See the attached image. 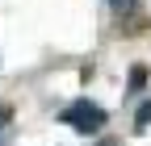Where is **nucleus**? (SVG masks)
Returning a JSON list of instances; mask_svg holds the SVG:
<instances>
[{"label": "nucleus", "instance_id": "f257e3e1", "mask_svg": "<svg viewBox=\"0 0 151 146\" xmlns=\"http://www.w3.org/2000/svg\"><path fill=\"white\" fill-rule=\"evenodd\" d=\"M63 125H71V130H80V134H101L109 125V113L101 104H92V100H71L63 108Z\"/></svg>", "mask_w": 151, "mask_h": 146}, {"label": "nucleus", "instance_id": "f03ea898", "mask_svg": "<svg viewBox=\"0 0 151 146\" xmlns=\"http://www.w3.org/2000/svg\"><path fill=\"white\" fill-rule=\"evenodd\" d=\"M105 4H109L113 13H118V17H130V13L139 9V0H105Z\"/></svg>", "mask_w": 151, "mask_h": 146}, {"label": "nucleus", "instance_id": "7ed1b4c3", "mask_svg": "<svg viewBox=\"0 0 151 146\" xmlns=\"http://www.w3.org/2000/svg\"><path fill=\"white\" fill-rule=\"evenodd\" d=\"M143 84H147V71H143V67H134V71H130V96H134Z\"/></svg>", "mask_w": 151, "mask_h": 146}, {"label": "nucleus", "instance_id": "20e7f679", "mask_svg": "<svg viewBox=\"0 0 151 146\" xmlns=\"http://www.w3.org/2000/svg\"><path fill=\"white\" fill-rule=\"evenodd\" d=\"M134 121H139V125H147V121H151V104H143V108H139V113H134Z\"/></svg>", "mask_w": 151, "mask_h": 146}, {"label": "nucleus", "instance_id": "39448f33", "mask_svg": "<svg viewBox=\"0 0 151 146\" xmlns=\"http://www.w3.org/2000/svg\"><path fill=\"white\" fill-rule=\"evenodd\" d=\"M4 121H9V113H4V108H0V125H4Z\"/></svg>", "mask_w": 151, "mask_h": 146}]
</instances>
